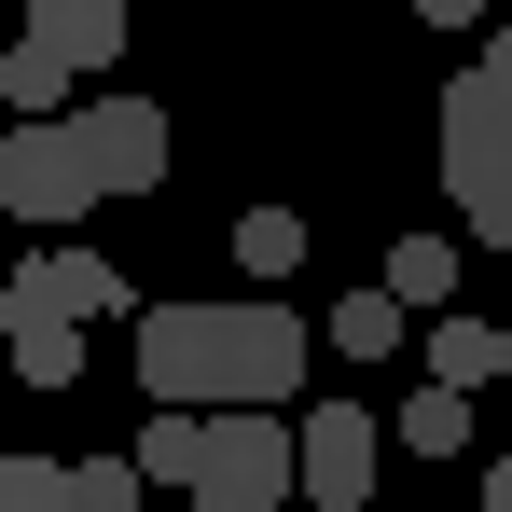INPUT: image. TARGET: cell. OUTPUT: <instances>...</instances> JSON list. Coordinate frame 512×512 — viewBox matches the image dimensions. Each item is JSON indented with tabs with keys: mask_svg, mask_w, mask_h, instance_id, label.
<instances>
[{
	"mask_svg": "<svg viewBox=\"0 0 512 512\" xmlns=\"http://www.w3.org/2000/svg\"><path fill=\"white\" fill-rule=\"evenodd\" d=\"M0 97H14V111H70V56L14 28V56H0Z\"/></svg>",
	"mask_w": 512,
	"mask_h": 512,
	"instance_id": "obj_15",
	"label": "cell"
},
{
	"mask_svg": "<svg viewBox=\"0 0 512 512\" xmlns=\"http://www.w3.org/2000/svg\"><path fill=\"white\" fill-rule=\"evenodd\" d=\"M0 360H14V388H84V319H28V333H0Z\"/></svg>",
	"mask_w": 512,
	"mask_h": 512,
	"instance_id": "obj_9",
	"label": "cell"
},
{
	"mask_svg": "<svg viewBox=\"0 0 512 512\" xmlns=\"http://www.w3.org/2000/svg\"><path fill=\"white\" fill-rule=\"evenodd\" d=\"M139 457H70V512H139Z\"/></svg>",
	"mask_w": 512,
	"mask_h": 512,
	"instance_id": "obj_17",
	"label": "cell"
},
{
	"mask_svg": "<svg viewBox=\"0 0 512 512\" xmlns=\"http://www.w3.org/2000/svg\"><path fill=\"white\" fill-rule=\"evenodd\" d=\"M70 125H84L97 194H153V180H167V111H153V97H84Z\"/></svg>",
	"mask_w": 512,
	"mask_h": 512,
	"instance_id": "obj_6",
	"label": "cell"
},
{
	"mask_svg": "<svg viewBox=\"0 0 512 512\" xmlns=\"http://www.w3.org/2000/svg\"><path fill=\"white\" fill-rule=\"evenodd\" d=\"M125 28H139L125 0H28V42H56L70 70H111V56H125Z\"/></svg>",
	"mask_w": 512,
	"mask_h": 512,
	"instance_id": "obj_7",
	"label": "cell"
},
{
	"mask_svg": "<svg viewBox=\"0 0 512 512\" xmlns=\"http://www.w3.org/2000/svg\"><path fill=\"white\" fill-rule=\"evenodd\" d=\"M319 346H333V360H388V346H402V305H388V291H346L333 319H319Z\"/></svg>",
	"mask_w": 512,
	"mask_h": 512,
	"instance_id": "obj_14",
	"label": "cell"
},
{
	"mask_svg": "<svg viewBox=\"0 0 512 512\" xmlns=\"http://www.w3.org/2000/svg\"><path fill=\"white\" fill-rule=\"evenodd\" d=\"M374 291H388V305H402V319H429V305H457V236H402V250H388V277H374Z\"/></svg>",
	"mask_w": 512,
	"mask_h": 512,
	"instance_id": "obj_10",
	"label": "cell"
},
{
	"mask_svg": "<svg viewBox=\"0 0 512 512\" xmlns=\"http://www.w3.org/2000/svg\"><path fill=\"white\" fill-rule=\"evenodd\" d=\"M0 512H70V457H0Z\"/></svg>",
	"mask_w": 512,
	"mask_h": 512,
	"instance_id": "obj_18",
	"label": "cell"
},
{
	"mask_svg": "<svg viewBox=\"0 0 512 512\" xmlns=\"http://www.w3.org/2000/svg\"><path fill=\"white\" fill-rule=\"evenodd\" d=\"M194 457H208V416H194V402H153V429H139V485H194Z\"/></svg>",
	"mask_w": 512,
	"mask_h": 512,
	"instance_id": "obj_13",
	"label": "cell"
},
{
	"mask_svg": "<svg viewBox=\"0 0 512 512\" xmlns=\"http://www.w3.org/2000/svg\"><path fill=\"white\" fill-rule=\"evenodd\" d=\"M0 208L42 222V236H70L84 208H111L97 167H84V125H70V111H14V139H0Z\"/></svg>",
	"mask_w": 512,
	"mask_h": 512,
	"instance_id": "obj_3",
	"label": "cell"
},
{
	"mask_svg": "<svg viewBox=\"0 0 512 512\" xmlns=\"http://www.w3.org/2000/svg\"><path fill=\"white\" fill-rule=\"evenodd\" d=\"M319 333L277 291H208V305H139V388L194 416H291Z\"/></svg>",
	"mask_w": 512,
	"mask_h": 512,
	"instance_id": "obj_1",
	"label": "cell"
},
{
	"mask_svg": "<svg viewBox=\"0 0 512 512\" xmlns=\"http://www.w3.org/2000/svg\"><path fill=\"white\" fill-rule=\"evenodd\" d=\"M416 14L429 28H485V0H416Z\"/></svg>",
	"mask_w": 512,
	"mask_h": 512,
	"instance_id": "obj_19",
	"label": "cell"
},
{
	"mask_svg": "<svg viewBox=\"0 0 512 512\" xmlns=\"http://www.w3.org/2000/svg\"><path fill=\"white\" fill-rule=\"evenodd\" d=\"M56 291H70V319H84V333H97V319H139L125 263H111V250H70V236H56Z\"/></svg>",
	"mask_w": 512,
	"mask_h": 512,
	"instance_id": "obj_11",
	"label": "cell"
},
{
	"mask_svg": "<svg viewBox=\"0 0 512 512\" xmlns=\"http://www.w3.org/2000/svg\"><path fill=\"white\" fill-rule=\"evenodd\" d=\"M194 512H291V416H208V457H194Z\"/></svg>",
	"mask_w": 512,
	"mask_h": 512,
	"instance_id": "obj_5",
	"label": "cell"
},
{
	"mask_svg": "<svg viewBox=\"0 0 512 512\" xmlns=\"http://www.w3.org/2000/svg\"><path fill=\"white\" fill-rule=\"evenodd\" d=\"M499 388H512V319H499Z\"/></svg>",
	"mask_w": 512,
	"mask_h": 512,
	"instance_id": "obj_21",
	"label": "cell"
},
{
	"mask_svg": "<svg viewBox=\"0 0 512 512\" xmlns=\"http://www.w3.org/2000/svg\"><path fill=\"white\" fill-rule=\"evenodd\" d=\"M485 512H512V457H485Z\"/></svg>",
	"mask_w": 512,
	"mask_h": 512,
	"instance_id": "obj_20",
	"label": "cell"
},
{
	"mask_svg": "<svg viewBox=\"0 0 512 512\" xmlns=\"http://www.w3.org/2000/svg\"><path fill=\"white\" fill-rule=\"evenodd\" d=\"M374 457H388V429L360 402H305L291 416V499L305 512H374Z\"/></svg>",
	"mask_w": 512,
	"mask_h": 512,
	"instance_id": "obj_4",
	"label": "cell"
},
{
	"mask_svg": "<svg viewBox=\"0 0 512 512\" xmlns=\"http://www.w3.org/2000/svg\"><path fill=\"white\" fill-rule=\"evenodd\" d=\"M443 180H457V222L485 250H512V70L499 56H471L443 84Z\"/></svg>",
	"mask_w": 512,
	"mask_h": 512,
	"instance_id": "obj_2",
	"label": "cell"
},
{
	"mask_svg": "<svg viewBox=\"0 0 512 512\" xmlns=\"http://www.w3.org/2000/svg\"><path fill=\"white\" fill-rule=\"evenodd\" d=\"M429 374H443V388H499V319L429 305Z\"/></svg>",
	"mask_w": 512,
	"mask_h": 512,
	"instance_id": "obj_8",
	"label": "cell"
},
{
	"mask_svg": "<svg viewBox=\"0 0 512 512\" xmlns=\"http://www.w3.org/2000/svg\"><path fill=\"white\" fill-rule=\"evenodd\" d=\"M485 56H499V70H512V42H485Z\"/></svg>",
	"mask_w": 512,
	"mask_h": 512,
	"instance_id": "obj_22",
	"label": "cell"
},
{
	"mask_svg": "<svg viewBox=\"0 0 512 512\" xmlns=\"http://www.w3.org/2000/svg\"><path fill=\"white\" fill-rule=\"evenodd\" d=\"M291 512H305V499H291Z\"/></svg>",
	"mask_w": 512,
	"mask_h": 512,
	"instance_id": "obj_23",
	"label": "cell"
},
{
	"mask_svg": "<svg viewBox=\"0 0 512 512\" xmlns=\"http://www.w3.org/2000/svg\"><path fill=\"white\" fill-rule=\"evenodd\" d=\"M236 263H250V277H291V263H305V208H250V222H236Z\"/></svg>",
	"mask_w": 512,
	"mask_h": 512,
	"instance_id": "obj_16",
	"label": "cell"
},
{
	"mask_svg": "<svg viewBox=\"0 0 512 512\" xmlns=\"http://www.w3.org/2000/svg\"><path fill=\"white\" fill-rule=\"evenodd\" d=\"M402 457H471V388H402Z\"/></svg>",
	"mask_w": 512,
	"mask_h": 512,
	"instance_id": "obj_12",
	"label": "cell"
}]
</instances>
